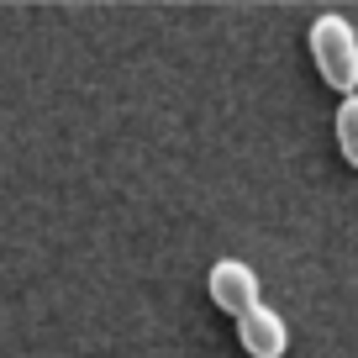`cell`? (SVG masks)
<instances>
[{"label": "cell", "instance_id": "6da1fadb", "mask_svg": "<svg viewBox=\"0 0 358 358\" xmlns=\"http://www.w3.org/2000/svg\"><path fill=\"white\" fill-rule=\"evenodd\" d=\"M311 58L337 95H358V32L348 16H316L311 22Z\"/></svg>", "mask_w": 358, "mask_h": 358}, {"label": "cell", "instance_id": "7a4b0ae2", "mask_svg": "<svg viewBox=\"0 0 358 358\" xmlns=\"http://www.w3.org/2000/svg\"><path fill=\"white\" fill-rule=\"evenodd\" d=\"M206 290H211L216 311L243 316V311L258 306V268L243 264V258H222V264H211V274H206Z\"/></svg>", "mask_w": 358, "mask_h": 358}, {"label": "cell", "instance_id": "3957f363", "mask_svg": "<svg viewBox=\"0 0 358 358\" xmlns=\"http://www.w3.org/2000/svg\"><path fill=\"white\" fill-rule=\"evenodd\" d=\"M237 343H243L248 358H285V348H290V327H285L280 311H268V306L258 301L253 311L237 316Z\"/></svg>", "mask_w": 358, "mask_h": 358}, {"label": "cell", "instance_id": "277c9868", "mask_svg": "<svg viewBox=\"0 0 358 358\" xmlns=\"http://www.w3.org/2000/svg\"><path fill=\"white\" fill-rule=\"evenodd\" d=\"M332 137H337V153L348 158V169H358V95H343L332 116Z\"/></svg>", "mask_w": 358, "mask_h": 358}]
</instances>
